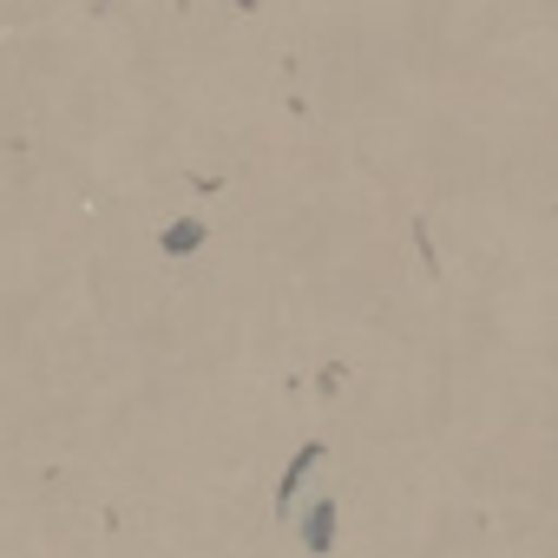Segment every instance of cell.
<instances>
[{
    "mask_svg": "<svg viewBox=\"0 0 558 558\" xmlns=\"http://www.w3.org/2000/svg\"><path fill=\"white\" fill-rule=\"evenodd\" d=\"M310 545H329V506H323V512H310Z\"/></svg>",
    "mask_w": 558,
    "mask_h": 558,
    "instance_id": "cell-1",
    "label": "cell"
}]
</instances>
